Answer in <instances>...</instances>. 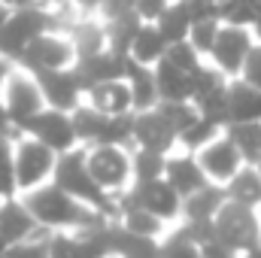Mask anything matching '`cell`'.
<instances>
[{
	"label": "cell",
	"instance_id": "603a6c76",
	"mask_svg": "<svg viewBox=\"0 0 261 258\" xmlns=\"http://www.w3.org/2000/svg\"><path fill=\"white\" fill-rule=\"evenodd\" d=\"M158 243L155 237H143L134 234L128 228H122L116 219L110 222V246H113V258H158Z\"/></svg>",
	"mask_w": 261,
	"mask_h": 258
},
{
	"label": "cell",
	"instance_id": "d590c367",
	"mask_svg": "<svg viewBox=\"0 0 261 258\" xmlns=\"http://www.w3.org/2000/svg\"><path fill=\"white\" fill-rule=\"evenodd\" d=\"M158 258H200V246L186 234V228H173L170 234L161 237L158 243Z\"/></svg>",
	"mask_w": 261,
	"mask_h": 258
},
{
	"label": "cell",
	"instance_id": "f546056e",
	"mask_svg": "<svg viewBox=\"0 0 261 258\" xmlns=\"http://www.w3.org/2000/svg\"><path fill=\"white\" fill-rule=\"evenodd\" d=\"M152 24L161 31V37L167 40V46H170V43H182V40H189V31H192V18H189L182 0H170L167 9H164Z\"/></svg>",
	"mask_w": 261,
	"mask_h": 258
},
{
	"label": "cell",
	"instance_id": "c3c4849f",
	"mask_svg": "<svg viewBox=\"0 0 261 258\" xmlns=\"http://www.w3.org/2000/svg\"><path fill=\"white\" fill-rule=\"evenodd\" d=\"M67 3H73L82 15H94V12H97V6H100V0H67Z\"/></svg>",
	"mask_w": 261,
	"mask_h": 258
},
{
	"label": "cell",
	"instance_id": "4fadbf2b",
	"mask_svg": "<svg viewBox=\"0 0 261 258\" xmlns=\"http://www.w3.org/2000/svg\"><path fill=\"white\" fill-rule=\"evenodd\" d=\"M34 76H37V85H40V91H43L46 107H52V110L73 113V110L82 104V97H85V91H82V85H79L73 67H64V70H43V73H34Z\"/></svg>",
	"mask_w": 261,
	"mask_h": 258
},
{
	"label": "cell",
	"instance_id": "8992f818",
	"mask_svg": "<svg viewBox=\"0 0 261 258\" xmlns=\"http://www.w3.org/2000/svg\"><path fill=\"white\" fill-rule=\"evenodd\" d=\"M213 231L222 243H228L231 249H237L240 255L246 249H252L255 243H261V219L252 207H240L225 200L222 210L213 219Z\"/></svg>",
	"mask_w": 261,
	"mask_h": 258
},
{
	"label": "cell",
	"instance_id": "277c9868",
	"mask_svg": "<svg viewBox=\"0 0 261 258\" xmlns=\"http://www.w3.org/2000/svg\"><path fill=\"white\" fill-rule=\"evenodd\" d=\"M12 161H15L18 194H24L31 189H40V186L52 183V170H55L58 155L49 146H43L40 140H34L28 134H18L12 140Z\"/></svg>",
	"mask_w": 261,
	"mask_h": 258
},
{
	"label": "cell",
	"instance_id": "4316f807",
	"mask_svg": "<svg viewBox=\"0 0 261 258\" xmlns=\"http://www.w3.org/2000/svg\"><path fill=\"white\" fill-rule=\"evenodd\" d=\"M225 197L231 203H240V207H261V176L252 164H243L228 183H225Z\"/></svg>",
	"mask_w": 261,
	"mask_h": 258
},
{
	"label": "cell",
	"instance_id": "ee69618b",
	"mask_svg": "<svg viewBox=\"0 0 261 258\" xmlns=\"http://www.w3.org/2000/svg\"><path fill=\"white\" fill-rule=\"evenodd\" d=\"M170 0H134V15L140 21H155L164 9H167Z\"/></svg>",
	"mask_w": 261,
	"mask_h": 258
},
{
	"label": "cell",
	"instance_id": "44dd1931",
	"mask_svg": "<svg viewBox=\"0 0 261 258\" xmlns=\"http://www.w3.org/2000/svg\"><path fill=\"white\" fill-rule=\"evenodd\" d=\"M225 186H216V183H206L203 189L192 192L189 197H182V222H210L216 219V213L222 210L225 203Z\"/></svg>",
	"mask_w": 261,
	"mask_h": 258
},
{
	"label": "cell",
	"instance_id": "ab89813d",
	"mask_svg": "<svg viewBox=\"0 0 261 258\" xmlns=\"http://www.w3.org/2000/svg\"><path fill=\"white\" fill-rule=\"evenodd\" d=\"M15 161H12V140H0V197H15Z\"/></svg>",
	"mask_w": 261,
	"mask_h": 258
},
{
	"label": "cell",
	"instance_id": "f6af8a7d",
	"mask_svg": "<svg viewBox=\"0 0 261 258\" xmlns=\"http://www.w3.org/2000/svg\"><path fill=\"white\" fill-rule=\"evenodd\" d=\"M200 258H240V252L231 249L228 243H222L219 237H210L200 243Z\"/></svg>",
	"mask_w": 261,
	"mask_h": 258
},
{
	"label": "cell",
	"instance_id": "5b68a950",
	"mask_svg": "<svg viewBox=\"0 0 261 258\" xmlns=\"http://www.w3.org/2000/svg\"><path fill=\"white\" fill-rule=\"evenodd\" d=\"M0 100L6 107V116L12 122V128L21 134V128L46 107L43 100V91L37 85V76L21 70V67H12V73L6 76L3 82V91H0Z\"/></svg>",
	"mask_w": 261,
	"mask_h": 258
},
{
	"label": "cell",
	"instance_id": "cb8c5ba5",
	"mask_svg": "<svg viewBox=\"0 0 261 258\" xmlns=\"http://www.w3.org/2000/svg\"><path fill=\"white\" fill-rule=\"evenodd\" d=\"M73 49H76V58H85V55H94V52H103L107 49V31H103V21H94L91 15H79L70 31H67Z\"/></svg>",
	"mask_w": 261,
	"mask_h": 258
},
{
	"label": "cell",
	"instance_id": "7402d4cb",
	"mask_svg": "<svg viewBox=\"0 0 261 258\" xmlns=\"http://www.w3.org/2000/svg\"><path fill=\"white\" fill-rule=\"evenodd\" d=\"M125 82L130 88V100H134V113H143V110H155L158 107V85H155V73L152 67L137 64L128 58L125 67Z\"/></svg>",
	"mask_w": 261,
	"mask_h": 258
},
{
	"label": "cell",
	"instance_id": "6f0895ef",
	"mask_svg": "<svg viewBox=\"0 0 261 258\" xmlns=\"http://www.w3.org/2000/svg\"><path fill=\"white\" fill-rule=\"evenodd\" d=\"M210 3H222V0H210Z\"/></svg>",
	"mask_w": 261,
	"mask_h": 258
},
{
	"label": "cell",
	"instance_id": "74e56055",
	"mask_svg": "<svg viewBox=\"0 0 261 258\" xmlns=\"http://www.w3.org/2000/svg\"><path fill=\"white\" fill-rule=\"evenodd\" d=\"M49 234L46 228H40L34 237L21 240V243H12L6 249V258H49Z\"/></svg>",
	"mask_w": 261,
	"mask_h": 258
},
{
	"label": "cell",
	"instance_id": "5bb4252c",
	"mask_svg": "<svg viewBox=\"0 0 261 258\" xmlns=\"http://www.w3.org/2000/svg\"><path fill=\"white\" fill-rule=\"evenodd\" d=\"M195 158H197V164H200V170L206 173V179L216 183V186H225L243 167V158H240L237 146L225 134H219L213 143H206L203 149H197Z\"/></svg>",
	"mask_w": 261,
	"mask_h": 258
},
{
	"label": "cell",
	"instance_id": "484cf974",
	"mask_svg": "<svg viewBox=\"0 0 261 258\" xmlns=\"http://www.w3.org/2000/svg\"><path fill=\"white\" fill-rule=\"evenodd\" d=\"M164 52H167V40L161 37V31L152 21H143L140 31H137V37H134V43H130V49H128V58L137 61V64L155 67L164 58Z\"/></svg>",
	"mask_w": 261,
	"mask_h": 258
},
{
	"label": "cell",
	"instance_id": "ac0fdd59",
	"mask_svg": "<svg viewBox=\"0 0 261 258\" xmlns=\"http://www.w3.org/2000/svg\"><path fill=\"white\" fill-rule=\"evenodd\" d=\"M88 107L100 110L103 116H122V113H134V100H130V88L125 79H107L97 82L85 91L82 97Z\"/></svg>",
	"mask_w": 261,
	"mask_h": 258
},
{
	"label": "cell",
	"instance_id": "60d3db41",
	"mask_svg": "<svg viewBox=\"0 0 261 258\" xmlns=\"http://www.w3.org/2000/svg\"><path fill=\"white\" fill-rule=\"evenodd\" d=\"M164 61H170L173 67H179V70H186V73H192V70L200 64V55L192 49L189 40H182V43H170V46H167Z\"/></svg>",
	"mask_w": 261,
	"mask_h": 258
},
{
	"label": "cell",
	"instance_id": "b9f144b4",
	"mask_svg": "<svg viewBox=\"0 0 261 258\" xmlns=\"http://www.w3.org/2000/svg\"><path fill=\"white\" fill-rule=\"evenodd\" d=\"M240 79L261 91V43H255V46L249 49V55H246V61H243V70H240Z\"/></svg>",
	"mask_w": 261,
	"mask_h": 258
},
{
	"label": "cell",
	"instance_id": "83f0119b",
	"mask_svg": "<svg viewBox=\"0 0 261 258\" xmlns=\"http://www.w3.org/2000/svg\"><path fill=\"white\" fill-rule=\"evenodd\" d=\"M116 197H119V194H116ZM116 222H119L122 228L134 231V234L155 237V240H161V237H164V231H167V222H161L158 216H152V213H149V210H143V207L122 203V200H119V216H116Z\"/></svg>",
	"mask_w": 261,
	"mask_h": 258
},
{
	"label": "cell",
	"instance_id": "d6986e66",
	"mask_svg": "<svg viewBox=\"0 0 261 258\" xmlns=\"http://www.w3.org/2000/svg\"><path fill=\"white\" fill-rule=\"evenodd\" d=\"M237 122H261V91L243 82L240 76L228 79V113H225V125Z\"/></svg>",
	"mask_w": 261,
	"mask_h": 258
},
{
	"label": "cell",
	"instance_id": "836d02e7",
	"mask_svg": "<svg viewBox=\"0 0 261 258\" xmlns=\"http://www.w3.org/2000/svg\"><path fill=\"white\" fill-rule=\"evenodd\" d=\"M219 134H222V125H219V122H213V119H206V116L197 113L195 122L186 131H179L176 146H182V149H189V152H197V149H203L206 143H213Z\"/></svg>",
	"mask_w": 261,
	"mask_h": 258
},
{
	"label": "cell",
	"instance_id": "2e32d148",
	"mask_svg": "<svg viewBox=\"0 0 261 258\" xmlns=\"http://www.w3.org/2000/svg\"><path fill=\"white\" fill-rule=\"evenodd\" d=\"M125 67H128V55H116V52L103 49V52H94V55L76 58V61H73V73H76L82 91H88V88L97 85V82H107V79H125Z\"/></svg>",
	"mask_w": 261,
	"mask_h": 258
},
{
	"label": "cell",
	"instance_id": "e575fe53",
	"mask_svg": "<svg viewBox=\"0 0 261 258\" xmlns=\"http://www.w3.org/2000/svg\"><path fill=\"white\" fill-rule=\"evenodd\" d=\"M258 12L261 0H222L219 3V21L234 24V28H252Z\"/></svg>",
	"mask_w": 261,
	"mask_h": 258
},
{
	"label": "cell",
	"instance_id": "f5cc1de1",
	"mask_svg": "<svg viewBox=\"0 0 261 258\" xmlns=\"http://www.w3.org/2000/svg\"><path fill=\"white\" fill-rule=\"evenodd\" d=\"M240 258H261V243H255L252 249H246V252H243Z\"/></svg>",
	"mask_w": 261,
	"mask_h": 258
},
{
	"label": "cell",
	"instance_id": "681fc988",
	"mask_svg": "<svg viewBox=\"0 0 261 258\" xmlns=\"http://www.w3.org/2000/svg\"><path fill=\"white\" fill-rule=\"evenodd\" d=\"M6 9H24V6H37V3H43V0H0Z\"/></svg>",
	"mask_w": 261,
	"mask_h": 258
},
{
	"label": "cell",
	"instance_id": "f1b7e54d",
	"mask_svg": "<svg viewBox=\"0 0 261 258\" xmlns=\"http://www.w3.org/2000/svg\"><path fill=\"white\" fill-rule=\"evenodd\" d=\"M222 134L237 146L243 164H258L261 161V122H237V125H225Z\"/></svg>",
	"mask_w": 261,
	"mask_h": 258
},
{
	"label": "cell",
	"instance_id": "91938a15",
	"mask_svg": "<svg viewBox=\"0 0 261 258\" xmlns=\"http://www.w3.org/2000/svg\"><path fill=\"white\" fill-rule=\"evenodd\" d=\"M0 203H3V197H0Z\"/></svg>",
	"mask_w": 261,
	"mask_h": 258
},
{
	"label": "cell",
	"instance_id": "9f6ffc18",
	"mask_svg": "<svg viewBox=\"0 0 261 258\" xmlns=\"http://www.w3.org/2000/svg\"><path fill=\"white\" fill-rule=\"evenodd\" d=\"M255 170H258V176H261V161H258V164H255Z\"/></svg>",
	"mask_w": 261,
	"mask_h": 258
},
{
	"label": "cell",
	"instance_id": "680465c9",
	"mask_svg": "<svg viewBox=\"0 0 261 258\" xmlns=\"http://www.w3.org/2000/svg\"><path fill=\"white\" fill-rule=\"evenodd\" d=\"M46 3H55V0H46Z\"/></svg>",
	"mask_w": 261,
	"mask_h": 258
},
{
	"label": "cell",
	"instance_id": "d4e9b609",
	"mask_svg": "<svg viewBox=\"0 0 261 258\" xmlns=\"http://www.w3.org/2000/svg\"><path fill=\"white\" fill-rule=\"evenodd\" d=\"M152 73H155V85H158L161 100H192V76L186 70H179V67H173L170 61L161 58L152 67Z\"/></svg>",
	"mask_w": 261,
	"mask_h": 258
},
{
	"label": "cell",
	"instance_id": "7dc6e473",
	"mask_svg": "<svg viewBox=\"0 0 261 258\" xmlns=\"http://www.w3.org/2000/svg\"><path fill=\"white\" fill-rule=\"evenodd\" d=\"M18 137V131L12 128V122H9V116H6V107H3V100H0V140H15Z\"/></svg>",
	"mask_w": 261,
	"mask_h": 258
},
{
	"label": "cell",
	"instance_id": "ba28073f",
	"mask_svg": "<svg viewBox=\"0 0 261 258\" xmlns=\"http://www.w3.org/2000/svg\"><path fill=\"white\" fill-rule=\"evenodd\" d=\"M85 167L110 194H122L130 183V152L125 146H85Z\"/></svg>",
	"mask_w": 261,
	"mask_h": 258
},
{
	"label": "cell",
	"instance_id": "30bf717a",
	"mask_svg": "<svg viewBox=\"0 0 261 258\" xmlns=\"http://www.w3.org/2000/svg\"><path fill=\"white\" fill-rule=\"evenodd\" d=\"M119 200L149 210L161 222H173V219L182 216V197L176 194V189L164 176L161 179H149V183H134V189H125Z\"/></svg>",
	"mask_w": 261,
	"mask_h": 258
},
{
	"label": "cell",
	"instance_id": "f35d334b",
	"mask_svg": "<svg viewBox=\"0 0 261 258\" xmlns=\"http://www.w3.org/2000/svg\"><path fill=\"white\" fill-rule=\"evenodd\" d=\"M219 28H222L219 18H206V21H195L192 24L189 43H192V49H195L197 55H210V49H213V43L219 37Z\"/></svg>",
	"mask_w": 261,
	"mask_h": 258
},
{
	"label": "cell",
	"instance_id": "9a60e30c",
	"mask_svg": "<svg viewBox=\"0 0 261 258\" xmlns=\"http://www.w3.org/2000/svg\"><path fill=\"white\" fill-rule=\"evenodd\" d=\"M134 146L152 149V152H161V155H170V149L176 146V131L158 113V107L134 113Z\"/></svg>",
	"mask_w": 261,
	"mask_h": 258
},
{
	"label": "cell",
	"instance_id": "f907efd6",
	"mask_svg": "<svg viewBox=\"0 0 261 258\" xmlns=\"http://www.w3.org/2000/svg\"><path fill=\"white\" fill-rule=\"evenodd\" d=\"M12 61H6V58H0V91H3V82H6V76L12 73Z\"/></svg>",
	"mask_w": 261,
	"mask_h": 258
},
{
	"label": "cell",
	"instance_id": "bcb514c9",
	"mask_svg": "<svg viewBox=\"0 0 261 258\" xmlns=\"http://www.w3.org/2000/svg\"><path fill=\"white\" fill-rule=\"evenodd\" d=\"M97 12H100L103 21L119 18V15H130V12H134V0H100Z\"/></svg>",
	"mask_w": 261,
	"mask_h": 258
},
{
	"label": "cell",
	"instance_id": "6da1fadb",
	"mask_svg": "<svg viewBox=\"0 0 261 258\" xmlns=\"http://www.w3.org/2000/svg\"><path fill=\"white\" fill-rule=\"evenodd\" d=\"M21 200L31 210V216L37 219V225L46 231H82V228H94V225L110 222V216L79 203L76 197L61 192L55 183H46L40 189L24 192Z\"/></svg>",
	"mask_w": 261,
	"mask_h": 258
},
{
	"label": "cell",
	"instance_id": "9c48e42d",
	"mask_svg": "<svg viewBox=\"0 0 261 258\" xmlns=\"http://www.w3.org/2000/svg\"><path fill=\"white\" fill-rule=\"evenodd\" d=\"M73 61H76V49H73L70 37L64 31H46L37 40H31V46L21 52L15 67H21L28 73H43V70L73 67Z\"/></svg>",
	"mask_w": 261,
	"mask_h": 258
},
{
	"label": "cell",
	"instance_id": "11a10c76",
	"mask_svg": "<svg viewBox=\"0 0 261 258\" xmlns=\"http://www.w3.org/2000/svg\"><path fill=\"white\" fill-rule=\"evenodd\" d=\"M6 249H9V243H6V240L0 237V258H6Z\"/></svg>",
	"mask_w": 261,
	"mask_h": 258
},
{
	"label": "cell",
	"instance_id": "8fae6325",
	"mask_svg": "<svg viewBox=\"0 0 261 258\" xmlns=\"http://www.w3.org/2000/svg\"><path fill=\"white\" fill-rule=\"evenodd\" d=\"M21 134L40 140V143L49 146L55 155H64V152H70V149L79 146L70 113H64V110H52V107H43V110L21 128Z\"/></svg>",
	"mask_w": 261,
	"mask_h": 258
},
{
	"label": "cell",
	"instance_id": "d6a6232c",
	"mask_svg": "<svg viewBox=\"0 0 261 258\" xmlns=\"http://www.w3.org/2000/svg\"><path fill=\"white\" fill-rule=\"evenodd\" d=\"M164 164H167V155L134 146V152H130V179H134V183L161 179V176H164Z\"/></svg>",
	"mask_w": 261,
	"mask_h": 258
},
{
	"label": "cell",
	"instance_id": "1f68e13d",
	"mask_svg": "<svg viewBox=\"0 0 261 258\" xmlns=\"http://www.w3.org/2000/svg\"><path fill=\"white\" fill-rule=\"evenodd\" d=\"M103 21V18H100ZM140 18L130 12V15H119V18H110V21H103V31H107V49L110 52H116V55H128L130 43H134V37H137V31H140Z\"/></svg>",
	"mask_w": 261,
	"mask_h": 258
},
{
	"label": "cell",
	"instance_id": "7a4b0ae2",
	"mask_svg": "<svg viewBox=\"0 0 261 258\" xmlns=\"http://www.w3.org/2000/svg\"><path fill=\"white\" fill-rule=\"evenodd\" d=\"M52 183L61 192H67L70 197H76L79 203H85V207L110 216V219L119 216V197L103 192L94 183V176L88 173V167H85V146H76V149H70L64 155H58L55 170H52Z\"/></svg>",
	"mask_w": 261,
	"mask_h": 258
},
{
	"label": "cell",
	"instance_id": "816d5d0a",
	"mask_svg": "<svg viewBox=\"0 0 261 258\" xmlns=\"http://www.w3.org/2000/svg\"><path fill=\"white\" fill-rule=\"evenodd\" d=\"M249 31H252V40L261 43V12L255 15V21H252V28H249Z\"/></svg>",
	"mask_w": 261,
	"mask_h": 258
},
{
	"label": "cell",
	"instance_id": "ffe728a7",
	"mask_svg": "<svg viewBox=\"0 0 261 258\" xmlns=\"http://www.w3.org/2000/svg\"><path fill=\"white\" fill-rule=\"evenodd\" d=\"M164 179L176 189L179 197H189L192 192L203 189L210 179L206 173L200 170L195 155H167V164H164Z\"/></svg>",
	"mask_w": 261,
	"mask_h": 258
},
{
	"label": "cell",
	"instance_id": "52a82bcc",
	"mask_svg": "<svg viewBox=\"0 0 261 258\" xmlns=\"http://www.w3.org/2000/svg\"><path fill=\"white\" fill-rule=\"evenodd\" d=\"M110 222L82 228V231H52L49 234V258H113Z\"/></svg>",
	"mask_w": 261,
	"mask_h": 258
},
{
	"label": "cell",
	"instance_id": "4dcf8cb0",
	"mask_svg": "<svg viewBox=\"0 0 261 258\" xmlns=\"http://www.w3.org/2000/svg\"><path fill=\"white\" fill-rule=\"evenodd\" d=\"M70 119H73V131H76L79 146H94L100 140V134H103V125H107V116L100 110L88 107L85 100L70 113Z\"/></svg>",
	"mask_w": 261,
	"mask_h": 258
},
{
	"label": "cell",
	"instance_id": "8d00e7d4",
	"mask_svg": "<svg viewBox=\"0 0 261 258\" xmlns=\"http://www.w3.org/2000/svg\"><path fill=\"white\" fill-rule=\"evenodd\" d=\"M158 113L170 122V128L176 131V137H179V131H186L197 119V110L192 100H161Z\"/></svg>",
	"mask_w": 261,
	"mask_h": 258
},
{
	"label": "cell",
	"instance_id": "db71d44e",
	"mask_svg": "<svg viewBox=\"0 0 261 258\" xmlns=\"http://www.w3.org/2000/svg\"><path fill=\"white\" fill-rule=\"evenodd\" d=\"M6 15H9V9H6V6L0 3V28H3V21H6Z\"/></svg>",
	"mask_w": 261,
	"mask_h": 258
},
{
	"label": "cell",
	"instance_id": "3957f363",
	"mask_svg": "<svg viewBox=\"0 0 261 258\" xmlns=\"http://www.w3.org/2000/svg\"><path fill=\"white\" fill-rule=\"evenodd\" d=\"M55 31V12L52 3H37V6H24V9H9L3 28H0V58L6 61H18L21 52L31 46V40H37L40 34Z\"/></svg>",
	"mask_w": 261,
	"mask_h": 258
},
{
	"label": "cell",
	"instance_id": "7c38bea8",
	"mask_svg": "<svg viewBox=\"0 0 261 258\" xmlns=\"http://www.w3.org/2000/svg\"><path fill=\"white\" fill-rule=\"evenodd\" d=\"M255 46L252 40V31L249 28H234V24H222L219 28V37L210 49V58H213V67L222 70L228 79L240 76L243 70V61L249 55V49Z\"/></svg>",
	"mask_w": 261,
	"mask_h": 258
},
{
	"label": "cell",
	"instance_id": "7bdbcfd3",
	"mask_svg": "<svg viewBox=\"0 0 261 258\" xmlns=\"http://www.w3.org/2000/svg\"><path fill=\"white\" fill-rule=\"evenodd\" d=\"M192 24L195 21H206V18H219V3H210V0H182Z\"/></svg>",
	"mask_w": 261,
	"mask_h": 258
},
{
	"label": "cell",
	"instance_id": "e0dca14e",
	"mask_svg": "<svg viewBox=\"0 0 261 258\" xmlns=\"http://www.w3.org/2000/svg\"><path fill=\"white\" fill-rule=\"evenodd\" d=\"M40 231V225H37V219L31 216V210L24 207V200H21V194H15V197H6L3 203H0V237L12 246V243H21V240H28V237H34Z\"/></svg>",
	"mask_w": 261,
	"mask_h": 258
}]
</instances>
